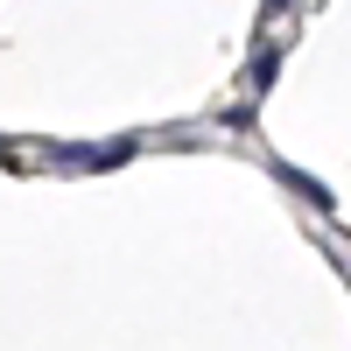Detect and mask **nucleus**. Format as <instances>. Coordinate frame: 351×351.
Segmentation results:
<instances>
[{
    "label": "nucleus",
    "instance_id": "nucleus-1",
    "mask_svg": "<svg viewBox=\"0 0 351 351\" xmlns=\"http://www.w3.org/2000/svg\"><path fill=\"white\" fill-rule=\"evenodd\" d=\"M134 155V141H106V148H56V162L64 169H112V162H127Z\"/></svg>",
    "mask_w": 351,
    "mask_h": 351
}]
</instances>
